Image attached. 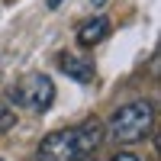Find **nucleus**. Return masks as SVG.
I'll list each match as a JSON object with an SVG mask.
<instances>
[{
  "instance_id": "f03ea898",
  "label": "nucleus",
  "mask_w": 161,
  "mask_h": 161,
  "mask_svg": "<svg viewBox=\"0 0 161 161\" xmlns=\"http://www.w3.org/2000/svg\"><path fill=\"white\" fill-rule=\"evenodd\" d=\"M155 126V103L152 100H132L110 116V136L119 145H136Z\"/></svg>"
},
{
  "instance_id": "1a4fd4ad",
  "label": "nucleus",
  "mask_w": 161,
  "mask_h": 161,
  "mask_svg": "<svg viewBox=\"0 0 161 161\" xmlns=\"http://www.w3.org/2000/svg\"><path fill=\"white\" fill-rule=\"evenodd\" d=\"M48 3H52V7H58V3H61V0H48Z\"/></svg>"
},
{
  "instance_id": "20e7f679",
  "label": "nucleus",
  "mask_w": 161,
  "mask_h": 161,
  "mask_svg": "<svg viewBox=\"0 0 161 161\" xmlns=\"http://www.w3.org/2000/svg\"><path fill=\"white\" fill-rule=\"evenodd\" d=\"M58 68L68 74V77L80 80V84L93 80V61L80 58V55H71V52H61V55H58Z\"/></svg>"
},
{
  "instance_id": "39448f33",
  "label": "nucleus",
  "mask_w": 161,
  "mask_h": 161,
  "mask_svg": "<svg viewBox=\"0 0 161 161\" xmlns=\"http://www.w3.org/2000/svg\"><path fill=\"white\" fill-rule=\"evenodd\" d=\"M106 32H110V23H106L103 16H93V19H87V23L77 29V42L84 45V48H90V45L103 42V39H106Z\"/></svg>"
},
{
  "instance_id": "6e6552de",
  "label": "nucleus",
  "mask_w": 161,
  "mask_h": 161,
  "mask_svg": "<svg viewBox=\"0 0 161 161\" xmlns=\"http://www.w3.org/2000/svg\"><path fill=\"white\" fill-rule=\"evenodd\" d=\"M103 3H106V0H93V7H103Z\"/></svg>"
},
{
  "instance_id": "9d476101",
  "label": "nucleus",
  "mask_w": 161,
  "mask_h": 161,
  "mask_svg": "<svg viewBox=\"0 0 161 161\" xmlns=\"http://www.w3.org/2000/svg\"><path fill=\"white\" fill-rule=\"evenodd\" d=\"M84 161H90V158H84Z\"/></svg>"
},
{
  "instance_id": "f257e3e1",
  "label": "nucleus",
  "mask_w": 161,
  "mask_h": 161,
  "mask_svg": "<svg viewBox=\"0 0 161 161\" xmlns=\"http://www.w3.org/2000/svg\"><path fill=\"white\" fill-rule=\"evenodd\" d=\"M103 136H106V126L97 116H90L77 126L48 132L39 145L36 158L39 161H84L97 152V145H103Z\"/></svg>"
},
{
  "instance_id": "0eeeda50",
  "label": "nucleus",
  "mask_w": 161,
  "mask_h": 161,
  "mask_svg": "<svg viewBox=\"0 0 161 161\" xmlns=\"http://www.w3.org/2000/svg\"><path fill=\"white\" fill-rule=\"evenodd\" d=\"M113 161H139V158H136V155H132V152H119V155H116Z\"/></svg>"
},
{
  "instance_id": "7ed1b4c3",
  "label": "nucleus",
  "mask_w": 161,
  "mask_h": 161,
  "mask_svg": "<svg viewBox=\"0 0 161 161\" xmlns=\"http://www.w3.org/2000/svg\"><path fill=\"white\" fill-rule=\"evenodd\" d=\"M10 97L16 106H23V110H32V113H42L52 106V100H55V84H52V77L42 74V71H29L23 74L16 84L10 87Z\"/></svg>"
},
{
  "instance_id": "423d86ee",
  "label": "nucleus",
  "mask_w": 161,
  "mask_h": 161,
  "mask_svg": "<svg viewBox=\"0 0 161 161\" xmlns=\"http://www.w3.org/2000/svg\"><path fill=\"white\" fill-rule=\"evenodd\" d=\"M13 126H16V113H13L10 106L0 100V136H3V132H10Z\"/></svg>"
}]
</instances>
